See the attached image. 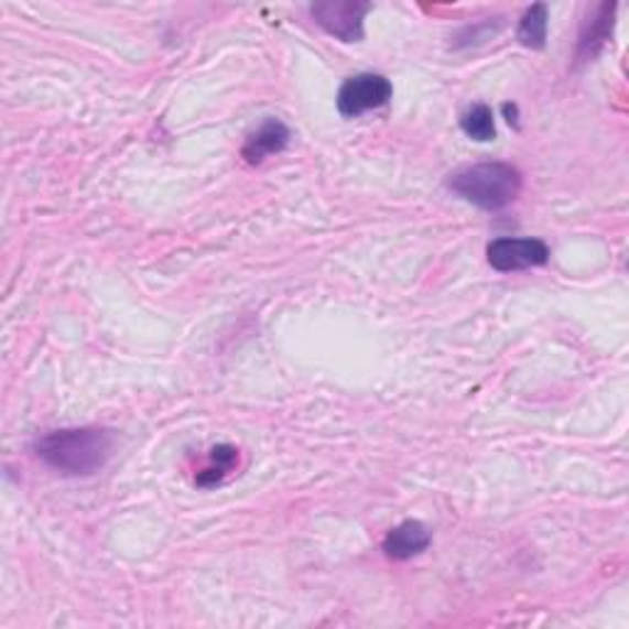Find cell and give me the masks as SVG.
Instances as JSON below:
<instances>
[{"mask_svg":"<svg viewBox=\"0 0 629 629\" xmlns=\"http://www.w3.org/2000/svg\"><path fill=\"white\" fill-rule=\"evenodd\" d=\"M116 438L106 429L52 431L35 443V455L59 475L89 477L109 463Z\"/></svg>","mask_w":629,"mask_h":629,"instance_id":"1","label":"cell"},{"mask_svg":"<svg viewBox=\"0 0 629 629\" xmlns=\"http://www.w3.org/2000/svg\"><path fill=\"white\" fill-rule=\"evenodd\" d=\"M447 187L479 209L499 212L517 202L524 177L509 163H479L457 170L447 180Z\"/></svg>","mask_w":629,"mask_h":629,"instance_id":"2","label":"cell"},{"mask_svg":"<svg viewBox=\"0 0 629 629\" xmlns=\"http://www.w3.org/2000/svg\"><path fill=\"white\" fill-rule=\"evenodd\" d=\"M393 96L391 82L383 74L365 72L349 77L337 91V111L345 119H357V116L381 109Z\"/></svg>","mask_w":629,"mask_h":629,"instance_id":"3","label":"cell"},{"mask_svg":"<svg viewBox=\"0 0 629 629\" xmlns=\"http://www.w3.org/2000/svg\"><path fill=\"white\" fill-rule=\"evenodd\" d=\"M371 6L361 0H325L311 8V15L335 40L359 42L365 37V18Z\"/></svg>","mask_w":629,"mask_h":629,"instance_id":"4","label":"cell"},{"mask_svg":"<svg viewBox=\"0 0 629 629\" xmlns=\"http://www.w3.org/2000/svg\"><path fill=\"white\" fill-rule=\"evenodd\" d=\"M551 259V249L546 241L541 239H511L502 237L495 239L487 247V261L499 273H514L536 269V265H546Z\"/></svg>","mask_w":629,"mask_h":629,"instance_id":"5","label":"cell"},{"mask_svg":"<svg viewBox=\"0 0 629 629\" xmlns=\"http://www.w3.org/2000/svg\"><path fill=\"white\" fill-rule=\"evenodd\" d=\"M291 143V128L279 119H265L256 131H251L243 141L241 158L249 165H261L269 155L283 153Z\"/></svg>","mask_w":629,"mask_h":629,"instance_id":"6","label":"cell"},{"mask_svg":"<svg viewBox=\"0 0 629 629\" xmlns=\"http://www.w3.org/2000/svg\"><path fill=\"white\" fill-rule=\"evenodd\" d=\"M431 541H433L431 529L425 527L423 521L409 519L389 531L387 539L381 543V549L391 561H411L415 556H421V553L431 546Z\"/></svg>","mask_w":629,"mask_h":629,"instance_id":"7","label":"cell"},{"mask_svg":"<svg viewBox=\"0 0 629 629\" xmlns=\"http://www.w3.org/2000/svg\"><path fill=\"white\" fill-rule=\"evenodd\" d=\"M615 3H603L595 8V13L585 20L583 32H581V42H578V59L588 62L593 59L598 52L607 45V40L612 37V28H615Z\"/></svg>","mask_w":629,"mask_h":629,"instance_id":"8","label":"cell"},{"mask_svg":"<svg viewBox=\"0 0 629 629\" xmlns=\"http://www.w3.org/2000/svg\"><path fill=\"white\" fill-rule=\"evenodd\" d=\"M546 37H549V8L543 3L531 6L524 18L519 20L517 40L529 50H543L546 47Z\"/></svg>","mask_w":629,"mask_h":629,"instance_id":"9","label":"cell"},{"mask_svg":"<svg viewBox=\"0 0 629 629\" xmlns=\"http://www.w3.org/2000/svg\"><path fill=\"white\" fill-rule=\"evenodd\" d=\"M237 463H239V451L234 445L212 447L209 465L197 475L195 482L199 487H217V485L224 482V479H227L229 473H234V467H237Z\"/></svg>","mask_w":629,"mask_h":629,"instance_id":"10","label":"cell"},{"mask_svg":"<svg viewBox=\"0 0 629 629\" xmlns=\"http://www.w3.org/2000/svg\"><path fill=\"white\" fill-rule=\"evenodd\" d=\"M463 131L473 138L477 143H489L497 138V126H495V113L487 104H475L463 113L460 119Z\"/></svg>","mask_w":629,"mask_h":629,"instance_id":"11","label":"cell"},{"mask_svg":"<svg viewBox=\"0 0 629 629\" xmlns=\"http://www.w3.org/2000/svg\"><path fill=\"white\" fill-rule=\"evenodd\" d=\"M502 111H505V116H507V123H509V126H511V123L517 126V116H519V109H517V106H514V104H505V106H502Z\"/></svg>","mask_w":629,"mask_h":629,"instance_id":"12","label":"cell"}]
</instances>
